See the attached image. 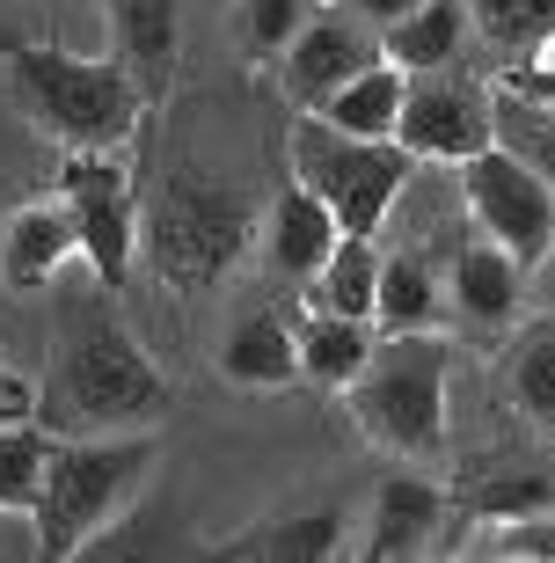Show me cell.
<instances>
[{"label":"cell","mask_w":555,"mask_h":563,"mask_svg":"<svg viewBox=\"0 0 555 563\" xmlns=\"http://www.w3.org/2000/svg\"><path fill=\"white\" fill-rule=\"evenodd\" d=\"M555 22V0H468V30L497 44V52H526Z\"/></svg>","instance_id":"obj_26"},{"label":"cell","mask_w":555,"mask_h":563,"mask_svg":"<svg viewBox=\"0 0 555 563\" xmlns=\"http://www.w3.org/2000/svg\"><path fill=\"white\" fill-rule=\"evenodd\" d=\"M184 0H118V59L132 66V81L146 88V103L168 96V74H176V44H184Z\"/></svg>","instance_id":"obj_16"},{"label":"cell","mask_w":555,"mask_h":563,"mask_svg":"<svg viewBox=\"0 0 555 563\" xmlns=\"http://www.w3.org/2000/svg\"><path fill=\"white\" fill-rule=\"evenodd\" d=\"M168 418V380L140 352V336L103 308V286L66 300L52 374L37 388V424L59 439L118 432V424H162Z\"/></svg>","instance_id":"obj_1"},{"label":"cell","mask_w":555,"mask_h":563,"mask_svg":"<svg viewBox=\"0 0 555 563\" xmlns=\"http://www.w3.org/2000/svg\"><path fill=\"white\" fill-rule=\"evenodd\" d=\"M59 198L81 228L88 278L103 292H124L140 256V184L118 162V146H59Z\"/></svg>","instance_id":"obj_7"},{"label":"cell","mask_w":555,"mask_h":563,"mask_svg":"<svg viewBox=\"0 0 555 563\" xmlns=\"http://www.w3.org/2000/svg\"><path fill=\"white\" fill-rule=\"evenodd\" d=\"M395 146L417 154V162H468L482 146H497V88L460 74L453 66H432V74H410L402 81V118H395Z\"/></svg>","instance_id":"obj_8"},{"label":"cell","mask_w":555,"mask_h":563,"mask_svg":"<svg viewBox=\"0 0 555 563\" xmlns=\"http://www.w3.org/2000/svg\"><path fill=\"white\" fill-rule=\"evenodd\" d=\"M373 322L388 336H417L446 322V278L432 272V256L395 250L380 256V292H373Z\"/></svg>","instance_id":"obj_17"},{"label":"cell","mask_w":555,"mask_h":563,"mask_svg":"<svg viewBox=\"0 0 555 563\" xmlns=\"http://www.w3.org/2000/svg\"><path fill=\"white\" fill-rule=\"evenodd\" d=\"M286 162H292V184L314 190V198L336 212L344 234H380V220L395 212V198H402L410 176H417V154H402L395 140L336 132L322 110H300V118H292Z\"/></svg>","instance_id":"obj_6"},{"label":"cell","mask_w":555,"mask_h":563,"mask_svg":"<svg viewBox=\"0 0 555 563\" xmlns=\"http://www.w3.org/2000/svg\"><path fill=\"white\" fill-rule=\"evenodd\" d=\"M322 0H242V52L248 59H278Z\"/></svg>","instance_id":"obj_27"},{"label":"cell","mask_w":555,"mask_h":563,"mask_svg":"<svg viewBox=\"0 0 555 563\" xmlns=\"http://www.w3.org/2000/svg\"><path fill=\"white\" fill-rule=\"evenodd\" d=\"M140 250L154 278L176 292H220L256 250V206L212 168H168L154 190H140Z\"/></svg>","instance_id":"obj_2"},{"label":"cell","mask_w":555,"mask_h":563,"mask_svg":"<svg viewBox=\"0 0 555 563\" xmlns=\"http://www.w3.org/2000/svg\"><path fill=\"white\" fill-rule=\"evenodd\" d=\"M110 8H118V0H110Z\"/></svg>","instance_id":"obj_33"},{"label":"cell","mask_w":555,"mask_h":563,"mask_svg":"<svg viewBox=\"0 0 555 563\" xmlns=\"http://www.w3.org/2000/svg\"><path fill=\"white\" fill-rule=\"evenodd\" d=\"M15 110L59 146H124L146 118V88L124 59H81L66 44H8Z\"/></svg>","instance_id":"obj_3"},{"label":"cell","mask_w":555,"mask_h":563,"mask_svg":"<svg viewBox=\"0 0 555 563\" xmlns=\"http://www.w3.org/2000/svg\"><path fill=\"white\" fill-rule=\"evenodd\" d=\"M15 418H37V388L8 366V352H0V424H15Z\"/></svg>","instance_id":"obj_30"},{"label":"cell","mask_w":555,"mask_h":563,"mask_svg":"<svg viewBox=\"0 0 555 563\" xmlns=\"http://www.w3.org/2000/svg\"><path fill=\"white\" fill-rule=\"evenodd\" d=\"M336 212L314 198V190H278V206H270V228H264V256H270V272L292 278V286H308L314 272H322V256L336 250Z\"/></svg>","instance_id":"obj_14"},{"label":"cell","mask_w":555,"mask_h":563,"mask_svg":"<svg viewBox=\"0 0 555 563\" xmlns=\"http://www.w3.org/2000/svg\"><path fill=\"white\" fill-rule=\"evenodd\" d=\"M460 206H468L475 234L512 250L526 272L555 250V190L519 162L512 146H482V154L460 162Z\"/></svg>","instance_id":"obj_9"},{"label":"cell","mask_w":555,"mask_h":563,"mask_svg":"<svg viewBox=\"0 0 555 563\" xmlns=\"http://www.w3.org/2000/svg\"><path fill=\"white\" fill-rule=\"evenodd\" d=\"M162 461V439L146 432H118V439H59L52 446V468H44V490L30 505V527H37V556L44 563H66L81 556L124 505L146 490Z\"/></svg>","instance_id":"obj_4"},{"label":"cell","mask_w":555,"mask_h":563,"mask_svg":"<svg viewBox=\"0 0 555 563\" xmlns=\"http://www.w3.org/2000/svg\"><path fill=\"white\" fill-rule=\"evenodd\" d=\"M548 110H555V96H548Z\"/></svg>","instance_id":"obj_32"},{"label":"cell","mask_w":555,"mask_h":563,"mask_svg":"<svg viewBox=\"0 0 555 563\" xmlns=\"http://www.w3.org/2000/svg\"><path fill=\"white\" fill-rule=\"evenodd\" d=\"M373 59H388V52H380V30L330 0V8H314L308 30L278 52V88H286L300 110H322L336 88H344L351 74H366Z\"/></svg>","instance_id":"obj_10"},{"label":"cell","mask_w":555,"mask_h":563,"mask_svg":"<svg viewBox=\"0 0 555 563\" xmlns=\"http://www.w3.org/2000/svg\"><path fill=\"white\" fill-rule=\"evenodd\" d=\"M74 256H81V228H74V212H66L59 190L0 212V286L8 292H22V300L44 292Z\"/></svg>","instance_id":"obj_11"},{"label":"cell","mask_w":555,"mask_h":563,"mask_svg":"<svg viewBox=\"0 0 555 563\" xmlns=\"http://www.w3.org/2000/svg\"><path fill=\"white\" fill-rule=\"evenodd\" d=\"M446 300H453V314H460L475 336H504L512 314H519V300H526V264H519L512 250H497V242L475 234V242L453 250Z\"/></svg>","instance_id":"obj_12"},{"label":"cell","mask_w":555,"mask_h":563,"mask_svg":"<svg viewBox=\"0 0 555 563\" xmlns=\"http://www.w3.org/2000/svg\"><path fill=\"white\" fill-rule=\"evenodd\" d=\"M446 366L453 344L439 330L380 336L358 380L344 388L351 424L395 461H439V446H446Z\"/></svg>","instance_id":"obj_5"},{"label":"cell","mask_w":555,"mask_h":563,"mask_svg":"<svg viewBox=\"0 0 555 563\" xmlns=\"http://www.w3.org/2000/svg\"><path fill=\"white\" fill-rule=\"evenodd\" d=\"M497 146H512L519 162L555 190V110L548 103H526L512 88H497Z\"/></svg>","instance_id":"obj_25"},{"label":"cell","mask_w":555,"mask_h":563,"mask_svg":"<svg viewBox=\"0 0 555 563\" xmlns=\"http://www.w3.org/2000/svg\"><path fill=\"white\" fill-rule=\"evenodd\" d=\"M482 549H490V556H512V563H555V512H519V520H490Z\"/></svg>","instance_id":"obj_28"},{"label":"cell","mask_w":555,"mask_h":563,"mask_svg":"<svg viewBox=\"0 0 555 563\" xmlns=\"http://www.w3.org/2000/svg\"><path fill=\"white\" fill-rule=\"evenodd\" d=\"M468 44V0H424L402 22L380 30V52H388L402 74H432V66H453Z\"/></svg>","instance_id":"obj_20"},{"label":"cell","mask_w":555,"mask_h":563,"mask_svg":"<svg viewBox=\"0 0 555 563\" xmlns=\"http://www.w3.org/2000/svg\"><path fill=\"white\" fill-rule=\"evenodd\" d=\"M439 534H446V490L424 483V476H388L373 490V520H366L358 556L366 563H410V556H432Z\"/></svg>","instance_id":"obj_13"},{"label":"cell","mask_w":555,"mask_h":563,"mask_svg":"<svg viewBox=\"0 0 555 563\" xmlns=\"http://www.w3.org/2000/svg\"><path fill=\"white\" fill-rule=\"evenodd\" d=\"M220 374L234 380V388H292V380H300V344H292V322L278 308L242 314V322L220 336Z\"/></svg>","instance_id":"obj_15"},{"label":"cell","mask_w":555,"mask_h":563,"mask_svg":"<svg viewBox=\"0 0 555 563\" xmlns=\"http://www.w3.org/2000/svg\"><path fill=\"white\" fill-rule=\"evenodd\" d=\"M300 292H308L314 314H366L373 322V292H380V250H373V234H336V250L322 256V272Z\"/></svg>","instance_id":"obj_21"},{"label":"cell","mask_w":555,"mask_h":563,"mask_svg":"<svg viewBox=\"0 0 555 563\" xmlns=\"http://www.w3.org/2000/svg\"><path fill=\"white\" fill-rule=\"evenodd\" d=\"M402 81H410V74H402L395 59H373L366 74H351L330 103H322V118H330L336 132H358V140H395V118H402Z\"/></svg>","instance_id":"obj_22"},{"label":"cell","mask_w":555,"mask_h":563,"mask_svg":"<svg viewBox=\"0 0 555 563\" xmlns=\"http://www.w3.org/2000/svg\"><path fill=\"white\" fill-rule=\"evenodd\" d=\"M358 22H373V30H388V22H402L410 8H424V0H344Z\"/></svg>","instance_id":"obj_31"},{"label":"cell","mask_w":555,"mask_h":563,"mask_svg":"<svg viewBox=\"0 0 555 563\" xmlns=\"http://www.w3.org/2000/svg\"><path fill=\"white\" fill-rule=\"evenodd\" d=\"M52 446H59V432H44L37 418L0 424V512H30V505H37Z\"/></svg>","instance_id":"obj_23"},{"label":"cell","mask_w":555,"mask_h":563,"mask_svg":"<svg viewBox=\"0 0 555 563\" xmlns=\"http://www.w3.org/2000/svg\"><path fill=\"white\" fill-rule=\"evenodd\" d=\"M292 344H300V380H314V388H351L358 380V366L373 358V322L366 314H314L308 308V322L292 330Z\"/></svg>","instance_id":"obj_18"},{"label":"cell","mask_w":555,"mask_h":563,"mask_svg":"<svg viewBox=\"0 0 555 563\" xmlns=\"http://www.w3.org/2000/svg\"><path fill=\"white\" fill-rule=\"evenodd\" d=\"M475 512L482 520H519V512H548V483L541 476H490L475 490Z\"/></svg>","instance_id":"obj_29"},{"label":"cell","mask_w":555,"mask_h":563,"mask_svg":"<svg viewBox=\"0 0 555 563\" xmlns=\"http://www.w3.org/2000/svg\"><path fill=\"white\" fill-rule=\"evenodd\" d=\"M344 542V512H286V520L242 527L234 542H220L226 563H322Z\"/></svg>","instance_id":"obj_19"},{"label":"cell","mask_w":555,"mask_h":563,"mask_svg":"<svg viewBox=\"0 0 555 563\" xmlns=\"http://www.w3.org/2000/svg\"><path fill=\"white\" fill-rule=\"evenodd\" d=\"M504 388H512V402L534 424H555V322L512 336V352H504Z\"/></svg>","instance_id":"obj_24"}]
</instances>
